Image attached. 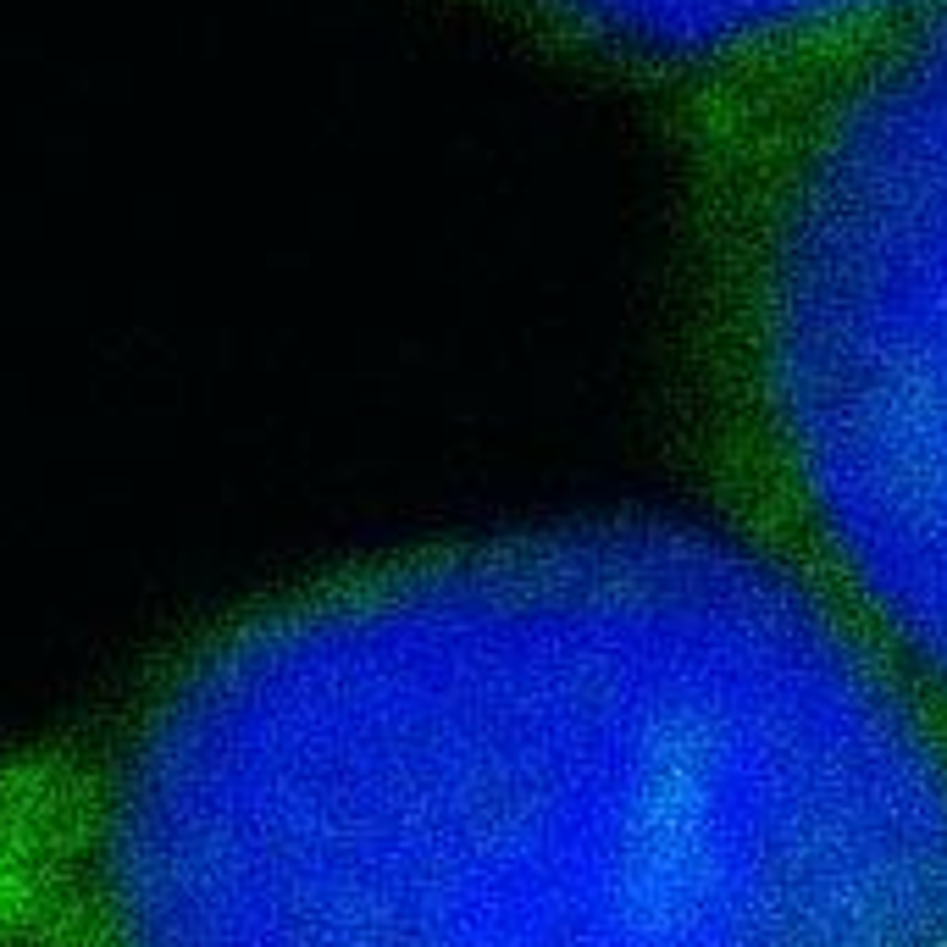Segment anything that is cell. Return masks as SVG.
I'll use <instances>...</instances> for the list:
<instances>
[{
  "label": "cell",
  "instance_id": "obj_2",
  "mask_svg": "<svg viewBox=\"0 0 947 947\" xmlns=\"http://www.w3.org/2000/svg\"><path fill=\"white\" fill-rule=\"evenodd\" d=\"M704 360L781 554L947 709V0L732 100Z\"/></svg>",
  "mask_w": 947,
  "mask_h": 947
},
{
  "label": "cell",
  "instance_id": "obj_3",
  "mask_svg": "<svg viewBox=\"0 0 947 947\" xmlns=\"http://www.w3.org/2000/svg\"><path fill=\"white\" fill-rule=\"evenodd\" d=\"M538 45L632 84L748 95L925 0H488Z\"/></svg>",
  "mask_w": 947,
  "mask_h": 947
},
{
  "label": "cell",
  "instance_id": "obj_1",
  "mask_svg": "<svg viewBox=\"0 0 947 947\" xmlns=\"http://www.w3.org/2000/svg\"><path fill=\"white\" fill-rule=\"evenodd\" d=\"M0 947H947V709L720 532L383 554L0 770Z\"/></svg>",
  "mask_w": 947,
  "mask_h": 947
}]
</instances>
